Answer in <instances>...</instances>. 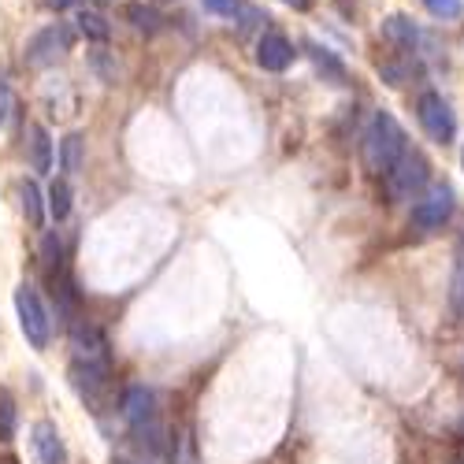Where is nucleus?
<instances>
[{
	"instance_id": "f257e3e1",
	"label": "nucleus",
	"mask_w": 464,
	"mask_h": 464,
	"mask_svg": "<svg viewBox=\"0 0 464 464\" xmlns=\"http://www.w3.org/2000/svg\"><path fill=\"white\" fill-rule=\"evenodd\" d=\"M405 152V130L391 111H375L364 130V168L372 175H391Z\"/></svg>"
},
{
	"instance_id": "f03ea898",
	"label": "nucleus",
	"mask_w": 464,
	"mask_h": 464,
	"mask_svg": "<svg viewBox=\"0 0 464 464\" xmlns=\"http://www.w3.org/2000/svg\"><path fill=\"white\" fill-rule=\"evenodd\" d=\"M15 313H19V327L26 334V342L34 345V350H45L49 338H53V316H49V308L45 301L37 297L34 286H19L15 290Z\"/></svg>"
},
{
	"instance_id": "7ed1b4c3",
	"label": "nucleus",
	"mask_w": 464,
	"mask_h": 464,
	"mask_svg": "<svg viewBox=\"0 0 464 464\" xmlns=\"http://www.w3.org/2000/svg\"><path fill=\"white\" fill-rule=\"evenodd\" d=\"M71 42H74V34L67 23H49L45 30H37L30 42H26V67H37V71H45L53 63H60L67 53H71Z\"/></svg>"
},
{
	"instance_id": "20e7f679",
	"label": "nucleus",
	"mask_w": 464,
	"mask_h": 464,
	"mask_svg": "<svg viewBox=\"0 0 464 464\" xmlns=\"http://www.w3.org/2000/svg\"><path fill=\"white\" fill-rule=\"evenodd\" d=\"M416 115H420V127L428 130L431 141L450 145V141L457 138V115H453V108H450V101H446L442 93H435V90L420 93V101H416Z\"/></svg>"
},
{
	"instance_id": "39448f33",
	"label": "nucleus",
	"mask_w": 464,
	"mask_h": 464,
	"mask_svg": "<svg viewBox=\"0 0 464 464\" xmlns=\"http://www.w3.org/2000/svg\"><path fill=\"white\" fill-rule=\"evenodd\" d=\"M428 179H431V164L423 160V152H401V160L391 168V193L394 198H401V201H412L416 193L428 186Z\"/></svg>"
},
{
	"instance_id": "423d86ee",
	"label": "nucleus",
	"mask_w": 464,
	"mask_h": 464,
	"mask_svg": "<svg viewBox=\"0 0 464 464\" xmlns=\"http://www.w3.org/2000/svg\"><path fill=\"white\" fill-rule=\"evenodd\" d=\"M453 216V189L450 186H431L428 198H420L412 205V223L420 230H439Z\"/></svg>"
},
{
	"instance_id": "0eeeda50",
	"label": "nucleus",
	"mask_w": 464,
	"mask_h": 464,
	"mask_svg": "<svg viewBox=\"0 0 464 464\" xmlns=\"http://www.w3.org/2000/svg\"><path fill=\"white\" fill-rule=\"evenodd\" d=\"M294 45H290V37L279 34V30H267L260 42H256V63L264 71H286L294 63Z\"/></svg>"
},
{
	"instance_id": "6e6552de",
	"label": "nucleus",
	"mask_w": 464,
	"mask_h": 464,
	"mask_svg": "<svg viewBox=\"0 0 464 464\" xmlns=\"http://www.w3.org/2000/svg\"><path fill=\"white\" fill-rule=\"evenodd\" d=\"M30 435H34V453H37V460H42V464H63L67 460L63 439H60L53 420H37Z\"/></svg>"
},
{
	"instance_id": "1a4fd4ad",
	"label": "nucleus",
	"mask_w": 464,
	"mask_h": 464,
	"mask_svg": "<svg viewBox=\"0 0 464 464\" xmlns=\"http://www.w3.org/2000/svg\"><path fill=\"white\" fill-rule=\"evenodd\" d=\"M71 345H74V361H93V364H108V338L82 324V327H74L71 331Z\"/></svg>"
},
{
	"instance_id": "9d476101",
	"label": "nucleus",
	"mask_w": 464,
	"mask_h": 464,
	"mask_svg": "<svg viewBox=\"0 0 464 464\" xmlns=\"http://www.w3.org/2000/svg\"><path fill=\"white\" fill-rule=\"evenodd\" d=\"M104 382H108V364H93V361H74L71 364V386L82 398L97 401L101 391H104Z\"/></svg>"
},
{
	"instance_id": "9b49d317",
	"label": "nucleus",
	"mask_w": 464,
	"mask_h": 464,
	"mask_svg": "<svg viewBox=\"0 0 464 464\" xmlns=\"http://www.w3.org/2000/svg\"><path fill=\"white\" fill-rule=\"evenodd\" d=\"M23 141H26V157H30V168L34 171H49L53 168V138L42 123H30L23 130Z\"/></svg>"
},
{
	"instance_id": "f8f14e48",
	"label": "nucleus",
	"mask_w": 464,
	"mask_h": 464,
	"mask_svg": "<svg viewBox=\"0 0 464 464\" xmlns=\"http://www.w3.org/2000/svg\"><path fill=\"white\" fill-rule=\"evenodd\" d=\"M123 416L134 423V428H145V423L157 416V398H152V391H145V386H130V391L123 394Z\"/></svg>"
},
{
	"instance_id": "ddd939ff",
	"label": "nucleus",
	"mask_w": 464,
	"mask_h": 464,
	"mask_svg": "<svg viewBox=\"0 0 464 464\" xmlns=\"http://www.w3.org/2000/svg\"><path fill=\"white\" fill-rule=\"evenodd\" d=\"M304 49H308V60H313V67L324 74V82H334V86L345 82V63H342L331 49H324V45H316V42H308Z\"/></svg>"
},
{
	"instance_id": "4468645a",
	"label": "nucleus",
	"mask_w": 464,
	"mask_h": 464,
	"mask_svg": "<svg viewBox=\"0 0 464 464\" xmlns=\"http://www.w3.org/2000/svg\"><path fill=\"white\" fill-rule=\"evenodd\" d=\"M382 37H391V42L401 45V49H412V45L420 42V30L412 26V19L391 15V19H382Z\"/></svg>"
},
{
	"instance_id": "2eb2a0df",
	"label": "nucleus",
	"mask_w": 464,
	"mask_h": 464,
	"mask_svg": "<svg viewBox=\"0 0 464 464\" xmlns=\"http://www.w3.org/2000/svg\"><path fill=\"white\" fill-rule=\"evenodd\" d=\"M82 160H86V138L82 134H67L63 145H60V168L67 175H79L82 171Z\"/></svg>"
},
{
	"instance_id": "dca6fc26",
	"label": "nucleus",
	"mask_w": 464,
	"mask_h": 464,
	"mask_svg": "<svg viewBox=\"0 0 464 464\" xmlns=\"http://www.w3.org/2000/svg\"><path fill=\"white\" fill-rule=\"evenodd\" d=\"M67 212H71V186L63 179H56L49 186V216L60 223V219H67Z\"/></svg>"
},
{
	"instance_id": "f3484780",
	"label": "nucleus",
	"mask_w": 464,
	"mask_h": 464,
	"mask_svg": "<svg viewBox=\"0 0 464 464\" xmlns=\"http://www.w3.org/2000/svg\"><path fill=\"white\" fill-rule=\"evenodd\" d=\"M19 198H23V216L30 227H42V193H37L34 182H23L19 186Z\"/></svg>"
},
{
	"instance_id": "a211bd4d",
	"label": "nucleus",
	"mask_w": 464,
	"mask_h": 464,
	"mask_svg": "<svg viewBox=\"0 0 464 464\" xmlns=\"http://www.w3.org/2000/svg\"><path fill=\"white\" fill-rule=\"evenodd\" d=\"M15 435V398L0 391V442H12Z\"/></svg>"
},
{
	"instance_id": "6ab92c4d",
	"label": "nucleus",
	"mask_w": 464,
	"mask_h": 464,
	"mask_svg": "<svg viewBox=\"0 0 464 464\" xmlns=\"http://www.w3.org/2000/svg\"><path fill=\"white\" fill-rule=\"evenodd\" d=\"M457 264H453V290H450V297H453V304H457V313L464 316V238L457 242V256H453Z\"/></svg>"
},
{
	"instance_id": "aec40b11",
	"label": "nucleus",
	"mask_w": 464,
	"mask_h": 464,
	"mask_svg": "<svg viewBox=\"0 0 464 464\" xmlns=\"http://www.w3.org/2000/svg\"><path fill=\"white\" fill-rule=\"evenodd\" d=\"M201 8L208 12V15H219V19H242V12H246V5L242 0H201Z\"/></svg>"
},
{
	"instance_id": "412c9836",
	"label": "nucleus",
	"mask_w": 464,
	"mask_h": 464,
	"mask_svg": "<svg viewBox=\"0 0 464 464\" xmlns=\"http://www.w3.org/2000/svg\"><path fill=\"white\" fill-rule=\"evenodd\" d=\"M423 8H428V15L435 19H460L464 15V0H423Z\"/></svg>"
},
{
	"instance_id": "4be33fe9",
	"label": "nucleus",
	"mask_w": 464,
	"mask_h": 464,
	"mask_svg": "<svg viewBox=\"0 0 464 464\" xmlns=\"http://www.w3.org/2000/svg\"><path fill=\"white\" fill-rule=\"evenodd\" d=\"M79 30L86 34V37H93V42H104L108 37V23H104V15H97V12H79Z\"/></svg>"
},
{
	"instance_id": "5701e85b",
	"label": "nucleus",
	"mask_w": 464,
	"mask_h": 464,
	"mask_svg": "<svg viewBox=\"0 0 464 464\" xmlns=\"http://www.w3.org/2000/svg\"><path fill=\"white\" fill-rule=\"evenodd\" d=\"M127 19H130L138 30H145V34H152V30L160 26V15L152 12V8H145V5H130V8H127Z\"/></svg>"
},
{
	"instance_id": "b1692460",
	"label": "nucleus",
	"mask_w": 464,
	"mask_h": 464,
	"mask_svg": "<svg viewBox=\"0 0 464 464\" xmlns=\"http://www.w3.org/2000/svg\"><path fill=\"white\" fill-rule=\"evenodd\" d=\"M42 256H45V264H60V238H56V235H49V238H45Z\"/></svg>"
},
{
	"instance_id": "393cba45",
	"label": "nucleus",
	"mask_w": 464,
	"mask_h": 464,
	"mask_svg": "<svg viewBox=\"0 0 464 464\" xmlns=\"http://www.w3.org/2000/svg\"><path fill=\"white\" fill-rule=\"evenodd\" d=\"M8 115H12V90L0 82V127L8 123Z\"/></svg>"
},
{
	"instance_id": "a878e982",
	"label": "nucleus",
	"mask_w": 464,
	"mask_h": 464,
	"mask_svg": "<svg viewBox=\"0 0 464 464\" xmlns=\"http://www.w3.org/2000/svg\"><path fill=\"white\" fill-rule=\"evenodd\" d=\"M283 5L294 8V12H308V8H313V0H283Z\"/></svg>"
},
{
	"instance_id": "bb28decb",
	"label": "nucleus",
	"mask_w": 464,
	"mask_h": 464,
	"mask_svg": "<svg viewBox=\"0 0 464 464\" xmlns=\"http://www.w3.org/2000/svg\"><path fill=\"white\" fill-rule=\"evenodd\" d=\"M0 464H19V457H12V453H0Z\"/></svg>"
},
{
	"instance_id": "cd10ccee",
	"label": "nucleus",
	"mask_w": 464,
	"mask_h": 464,
	"mask_svg": "<svg viewBox=\"0 0 464 464\" xmlns=\"http://www.w3.org/2000/svg\"><path fill=\"white\" fill-rule=\"evenodd\" d=\"M460 164H464V152H460Z\"/></svg>"
}]
</instances>
